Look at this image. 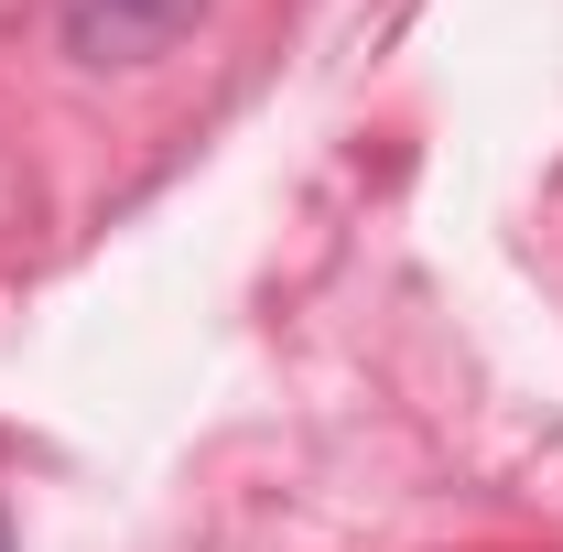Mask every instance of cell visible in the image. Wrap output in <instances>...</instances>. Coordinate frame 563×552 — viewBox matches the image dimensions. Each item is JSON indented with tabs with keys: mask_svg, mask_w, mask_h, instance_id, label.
Returning a JSON list of instances; mask_svg holds the SVG:
<instances>
[{
	"mask_svg": "<svg viewBox=\"0 0 563 552\" xmlns=\"http://www.w3.org/2000/svg\"><path fill=\"white\" fill-rule=\"evenodd\" d=\"M196 22H207V0H55V33L76 66H152Z\"/></svg>",
	"mask_w": 563,
	"mask_h": 552,
	"instance_id": "cell-1",
	"label": "cell"
},
{
	"mask_svg": "<svg viewBox=\"0 0 563 552\" xmlns=\"http://www.w3.org/2000/svg\"><path fill=\"white\" fill-rule=\"evenodd\" d=\"M0 552H11V520H0Z\"/></svg>",
	"mask_w": 563,
	"mask_h": 552,
	"instance_id": "cell-2",
	"label": "cell"
}]
</instances>
